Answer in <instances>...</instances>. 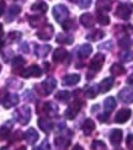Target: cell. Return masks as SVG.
Here are the masks:
<instances>
[{"label": "cell", "mask_w": 133, "mask_h": 150, "mask_svg": "<svg viewBox=\"0 0 133 150\" xmlns=\"http://www.w3.org/2000/svg\"><path fill=\"white\" fill-rule=\"evenodd\" d=\"M58 43H62V45H72L73 43V37L72 36H67L64 33H58L57 35V40Z\"/></svg>", "instance_id": "obj_28"}, {"label": "cell", "mask_w": 133, "mask_h": 150, "mask_svg": "<svg viewBox=\"0 0 133 150\" xmlns=\"http://www.w3.org/2000/svg\"><path fill=\"white\" fill-rule=\"evenodd\" d=\"M122 130L121 129H113L111 134H110V142H111V144L112 145H119L121 144V142H122Z\"/></svg>", "instance_id": "obj_14"}, {"label": "cell", "mask_w": 133, "mask_h": 150, "mask_svg": "<svg viewBox=\"0 0 133 150\" xmlns=\"http://www.w3.org/2000/svg\"><path fill=\"white\" fill-rule=\"evenodd\" d=\"M131 115H132V111L129 108H122V110H119L117 112L116 117H115V122L116 123H119V124L126 123V122L129 120Z\"/></svg>", "instance_id": "obj_9"}, {"label": "cell", "mask_w": 133, "mask_h": 150, "mask_svg": "<svg viewBox=\"0 0 133 150\" xmlns=\"http://www.w3.org/2000/svg\"><path fill=\"white\" fill-rule=\"evenodd\" d=\"M62 26H63V28H64L65 31L72 30V27L74 26V21H73V20H67V22L62 23Z\"/></svg>", "instance_id": "obj_42"}, {"label": "cell", "mask_w": 133, "mask_h": 150, "mask_svg": "<svg viewBox=\"0 0 133 150\" xmlns=\"http://www.w3.org/2000/svg\"><path fill=\"white\" fill-rule=\"evenodd\" d=\"M80 107H81V102L79 101V100H75V101L65 110V117L68 118V120H74L77 113L80 111Z\"/></svg>", "instance_id": "obj_4"}, {"label": "cell", "mask_w": 133, "mask_h": 150, "mask_svg": "<svg viewBox=\"0 0 133 150\" xmlns=\"http://www.w3.org/2000/svg\"><path fill=\"white\" fill-rule=\"evenodd\" d=\"M31 9H32L33 11H36V12H40V14H44V12L47 11V9H48V5L44 1H37V3H35L32 5V8Z\"/></svg>", "instance_id": "obj_27"}, {"label": "cell", "mask_w": 133, "mask_h": 150, "mask_svg": "<svg viewBox=\"0 0 133 150\" xmlns=\"http://www.w3.org/2000/svg\"><path fill=\"white\" fill-rule=\"evenodd\" d=\"M11 127H12V122H6L5 124H3L1 127H0V139L4 140L9 137L10 134V130H11Z\"/></svg>", "instance_id": "obj_19"}, {"label": "cell", "mask_w": 133, "mask_h": 150, "mask_svg": "<svg viewBox=\"0 0 133 150\" xmlns=\"http://www.w3.org/2000/svg\"><path fill=\"white\" fill-rule=\"evenodd\" d=\"M17 150H26V148H25V146H20V148H18Z\"/></svg>", "instance_id": "obj_51"}, {"label": "cell", "mask_w": 133, "mask_h": 150, "mask_svg": "<svg viewBox=\"0 0 133 150\" xmlns=\"http://www.w3.org/2000/svg\"><path fill=\"white\" fill-rule=\"evenodd\" d=\"M42 86V89H43V93L44 95H49V93H52L53 90L55 89V86H57V80L54 78H48L43 81V83L41 84Z\"/></svg>", "instance_id": "obj_6"}, {"label": "cell", "mask_w": 133, "mask_h": 150, "mask_svg": "<svg viewBox=\"0 0 133 150\" xmlns=\"http://www.w3.org/2000/svg\"><path fill=\"white\" fill-rule=\"evenodd\" d=\"M104 62H105V57H104V54H101V53H97L95 57L91 59L90 62V69L94 70V71H99L101 68H102L104 65Z\"/></svg>", "instance_id": "obj_7"}, {"label": "cell", "mask_w": 133, "mask_h": 150, "mask_svg": "<svg viewBox=\"0 0 133 150\" xmlns=\"http://www.w3.org/2000/svg\"><path fill=\"white\" fill-rule=\"evenodd\" d=\"M110 71H111L112 75H115V76H119V75L124 74L126 70H124V68H123L121 64H113V65L111 67Z\"/></svg>", "instance_id": "obj_29"}, {"label": "cell", "mask_w": 133, "mask_h": 150, "mask_svg": "<svg viewBox=\"0 0 133 150\" xmlns=\"http://www.w3.org/2000/svg\"><path fill=\"white\" fill-rule=\"evenodd\" d=\"M20 37H21V33L20 32H11V33L8 35V40L11 43V42H15L17 38H20Z\"/></svg>", "instance_id": "obj_40"}, {"label": "cell", "mask_w": 133, "mask_h": 150, "mask_svg": "<svg viewBox=\"0 0 133 150\" xmlns=\"http://www.w3.org/2000/svg\"><path fill=\"white\" fill-rule=\"evenodd\" d=\"M38 127L43 130L44 133H50L53 129V122L49 118H40L38 120Z\"/></svg>", "instance_id": "obj_13"}, {"label": "cell", "mask_w": 133, "mask_h": 150, "mask_svg": "<svg viewBox=\"0 0 133 150\" xmlns=\"http://www.w3.org/2000/svg\"><path fill=\"white\" fill-rule=\"evenodd\" d=\"M15 117L22 126H25V124H27L31 120V110L27 107V106H22V107L16 110Z\"/></svg>", "instance_id": "obj_1"}, {"label": "cell", "mask_w": 133, "mask_h": 150, "mask_svg": "<svg viewBox=\"0 0 133 150\" xmlns=\"http://www.w3.org/2000/svg\"><path fill=\"white\" fill-rule=\"evenodd\" d=\"M25 63H26V60L22 57H15L14 60H12V68H14V69H20V68H22L25 65Z\"/></svg>", "instance_id": "obj_33"}, {"label": "cell", "mask_w": 133, "mask_h": 150, "mask_svg": "<svg viewBox=\"0 0 133 150\" xmlns=\"http://www.w3.org/2000/svg\"><path fill=\"white\" fill-rule=\"evenodd\" d=\"M42 75V70L41 68L38 65H31L30 68H27V69H25L23 71H21V76L22 78H38Z\"/></svg>", "instance_id": "obj_5"}, {"label": "cell", "mask_w": 133, "mask_h": 150, "mask_svg": "<svg viewBox=\"0 0 133 150\" xmlns=\"http://www.w3.org/2000/svg\"><path fill=\"white\" fill-rule=\"evenodd\" d=\"M91 148H92V150H106L105 143H104V142H100V140H95V142H92Z\"/></svg>", "instance_id": "obj_39"}, {"label": "cell", "mask_w": 133, "mask_h": 150, "mask_svg": "<svg viewBox=\"0 0 133 150\" xmlns=\"http://www.w3.org/2000/svg\"><path fill=\"white\" fill-rule=\"evenodd\" d=\"M97 22L100 25H102V26H106V25L110 23V17L105 14H99L97 15Z\"/></svg>", "instance_id": "obj_36"}, {"label": "cell", "mask_w": 133, "mask_h": 150, "mask_svg": "<svg viewBox=\"0 0 133 150\" xmlns=\"http://www.w3.org/2000/svg\"><path fill=\"white\" fill-rule=\"evenodd\" d=\"M18 14H20V8H18L17 5H12V6H10V9L8 10V16H6V20H8L9 22L12 21Z\"/></svg>", "instance_id": "obj_24"}, {"label": "cell", "mask_w": 133, "mask_h": 150, "mask_svg": "<svg viewBox=\"0 0 133 150\" xmlns=\"http://www.w3.org/2000/svg\"><path fill=\"white\" fill-rule=\"evenodd\" d=\"M105 36V33L102 32V31H95L94 33H91V35H89L87 36V38L89 40H91V41H97V40H101L102 38V37Z\"/></svg>", "instance_id": "obj_37"}, {"label": "cell", "mask_w": 133, "mask_h": 150, "mask_svg": "<svg viewBox=\"0 0 133 150\" xmlns=\"http://www.w3.org/2000/svg\"><path fill=\"white\" fill-rule=\"evenodd\" d=\"M119 58H121L123 62H131L133 59V53L131 51H123L119 53Z\"/></svg>", "instance_id": "obj_35"}, {"label": "cell", "mask_w": 133, "mask_h": 150, "mask_svg": "<svg viewBox=\"0 0 133 150\" xmlns=\"http://www.w3.org/2000/svg\"><path fill=\"white\" fill-rule=\"evenodd\" d=\"M0 150H8V148H1V149H0Z\"/></svg>", "instance_id": "obj_52"}, {"label": "cell", "mask_w": 133, "mask_h": 150, "mask_svg": "<svg viewBox=\"0 0 133 150\" xmlns=\"http://www.w3.org/2000/svg\"><path fill=\"white\" fill-rule=\"evenodd\" d=\"M3 47H4V42H3V41H0V51L3 49Z\"/></svg>", "instance_id": "obj_49"}, {"label": "cell", "mask_w": 133, "mask_h": 150, "mask_svg": "<svg viewBox=\"0 0 133 150\" xmlns=\"http://www.w3.org/2000/svg\"><path fill=\"white\" fill-rule=\"evenodd\" d=\"M118 45L122 48H129L132 46V41H131L129 37H123V38H121L118 41Z\"/></svg>", "instance_id": "obj_38"}, {"label": "cell", "mask_w": 133, "mask_h": 150, "mask_svg": "<svg viewBox=\"0 0 133 150\" xmlns=\"http://www.w3.org/2000/svg\"><path fill=\"white\" fill-rule=\"evenodd\" d=\"M38 138H40V135L35 128H28L27 132L25 133V140L27 142V144H31V145L35 144L38 140Z\"/></svg>", "instance_id": "obj_11"}, {"label": "cell", "mask_w": 133, "mask_h": 150, "mask_svg": "<svg viewBox=\"0 0 133 150\" xmlns=\"http://www.w3.org/2000/svg\"><path fill=\"white\" fill-rule=\"evenodd\" d=\"M80 22H81V25H83L84 27L90 28V27L94 26L95 20H94V17H92L91 14H87V12H86V14H83L80 16Z\"/></svg>", "instance_id": "obj_18"}, {"label": "cell", "mask_w": 133, "mask_h": 150, "mask_svg": "<svg viewBox=\"0 0 133 150\" xmlns=\"http://www.w3.org/2000/svg\"><path fill=\"white\" fill-rule=\"evenodd\" d=\"M127 83H128V84H131V85H133V74H131L129 76H128V79H127Z\"/></svg>", "instance_id": "obj_45"}, {"label": "cell", "mask_w": 133, "mask_h": 150, "mask_svg": "<svg viewBox=\"0 0 133 150\" xmlns=\"http://www.w3.org/2000/svg\"><path fill=\"white\" fill-rule=\"evenodd\" d=\"M80 80V75L78 74H69L67 76H64L63 79V85H67V86H73V85H77Z\"/></svg>", "instance_id": "obj_16"}, {"label": "cell", "mask_w": 133, "mask_h": 150, "mask_svg": "<svg viewBox=\"0 0 133 150\" xmlns=\"http://www.w3.org/2000/svg\"><path fill=\"white\" fill-rule=\"evenodd\" d=\"M126 144H127V148L129 150H133V134H129L126 139Z\"/></svg>", "instance_id": "obj_43"}, {"label": "cell", "mask_w": 133, "mask_h": 150, "mask_svg": "<svg viewBox=\"0 0 133 150\" xmlns=\"http://www.w3.org/2000/svg\"><path fill=\"white\" fill-rule=\"evenodd\" d=\"M0 70H1V65H0Z\"/></svg>", "instance_id": "obj_54"}, {"label": "cell", "mask_w": 133, "mask_h": 150, "mask_svg": "<svg viewBox=\"0 0 133 150\" xmlns=\"http://www.w3.org/2000/svg\"><path fill=\"white\" fill-rule=\"evenodd\" d=\"M50 49H52L50 46H36L35 54L40 58H44V57H47V54L49 53Z\"/></svg>", "instance_id": "obj_21"}, {"label": "cell", "mask_w": 133, "mask_h": 150, "mask_svg": "<svg viewBox=\"0 0 133 150\" xmlns=\"http://www.w3.org/2000/svg\"><path fill=\"white\" fill-rule=\"evenodd\" d=\"M99 120H100L101 122H105V121L107 120V116H100V117H99Z\"/></svg>", "instance_id": "obj_47"}, {"label": "cell", "mask_w": 133, "mask_h": 150, "mask_svg": "<svg viewBox=\"0 0 133 150\" xmlns=\"http://www.w3.org/2000/svg\"><path fill=\"white\" fill-rule=\"evenodd\" d=\"M54 144L57 146V150H67V148L70 144V140L64 138V137H57L54 139Z\"/></svg>", "instance_id": "obj_17"}, {"label": "cell", "mask_w": 133, "mask_h": 150, "mask_svg": "<svg viewBox=\"0 0 133 150\" xmlns=\"http://www.w3.org/2000/svg\"><path fill=\"white\" fill-rule=\"evenodd\" d=\"M94 129H95V122L92 120H90V118H87L83 124V132L86 135H89V134H91L94 132Z\"/></svg>", "instance_id": "obj_23"}, {"label": "cell", "mask_w": 133, "mask_h": 150, "mask_svg": "<svg viewBox=\"0 0 133 150\" xmlns=\"http://www.w3.org/2000/svg\"><path fill=\"white\" fill-rule=\"evenodd\" d=\"M17 103H18V96L16 93H10V95L4 97V101H3V106L5 108H11Z\"/></svg>", "instance_id": "obj_12"}, {"label": "cell", "mask_w": 133, "mask_h": 150, "mask_svg": "<svg viewBox=\"0 0 133 150\" xmlns=\"http://www.w3.org/2000/svg\"><path fill=\"white\" fill-rule=\"evenodd\" d=\"M33 150H44V149H43V146H36V148H33Z\"/></svg>", "instance_id": "obj_48"}, {"label": "cell", "mask_w": 133, "mask_h": 150, "mask_svg": "<svg viewBox=\"0 0 133 150\" xmlns=\"http://www.w3.org/2000/svg\"><path fill=\"white\" fill-rule=\"evenodd\" d=\"M116 150H123V149H116Z\"/></svg>", "instance_id": "obj_53"}, {"label": "cell", "mask_w": 133, "mask_h": 150, "mask_svg": "<svg viewBox=\"0 0 133 150\" xmlns=\"http://www.w3.org/2000/svg\"><path fill=\"white\" fill-rule=\"evenodd\" d=\"M55 98L60 102H68L69 98H70V93L68 91H58L55 93Z\"/></svg>", "instance_id": "obj_30"}, {"label": "cell", "mask_w": 133, "mask_h": 150, "mask_svg": "<svg viewBox=\"0 0 133 150\" xmlns=\"http://www.w3.org/2000/svg\"><path fill=\"white\" fill-rule=\"evenodd\" d=\"M104 106H105V112L106 113H110V112H112L116 107V100L113 98L112 96L107 97L105 100V102H104Z\"/></svg>", "instance_id": "obj_22"}, {"label": "cell", "mask_w": 133, "mask_h": 150, "mask_svg": "<svg viewBox=\"0 0 133 150\" xmlns=\"http://www.w3.org/2000/svg\"><path fill=\"white\" fill-rule=\"evenodd\" d=\"M132 9H133V5L128 4V3H122L117 6V10H116V16L122 18V20H128V17L132 14Z\"/></svg>", "instance_id": "obj_2"}, {"label": "cell", "mask_w": 133, "mask_h": 150, "mask_svg": "<svg viewBox=\"0 0 133 150\" xmlns=\"http://www.w3.org/2000/svg\"><path fill=\"white\" fill-rule=\"evenodd\" d=\"M67 58H68V52L64 48H57L53 53V60L55 63H62Z\"/></svg>", "instance_id": "obj_15"}, {"label": "cell", "mask_w": 133, "mask_h": 150, "mask_svg": "<svg viewBox=\"0 0 133 150\" xmlns=\"http://www.w3.org/2000/svg\"><path fill=\"white\" fill-rule=\"evenodd\" d=\"M68 15H69V11H68V8L65 5L59 4V5H55L53 8V16L58 22L63 23V21L68 17Z\"/></svg>", "instance_id": "obj_3"}, {"label": "cell", "mask_w": 133, "mask_h": 150, "mask_svg": "<svg viewBox=\"0 0 133 150\" xmlns=\"http://www.w3.org/2000/svg\"><path fill=\"white\" fill-rule=\"evenodd\" d=\"M78 5L81 9H86L91 5V0H78Z\"/></svg>", "instance_id": "obj_41"}, {"label": "cell", "mask_w": 133, "mask_h": 150, "mask_svg": "<svg viewBox=\"0 0 133 150\" xmlns=\"http://www.w3.org/2000/svg\"><path fill=\"white\" fill-rule=\"evenodd\" d=\"M72 150H84V148H83V146H80V145H75Z\"/></svg>", "instance_id": "obj_46"}, {"label": "cell", "mask_w": 133, "mask_h": 150, "mask_svg": "<svg viewBox=\"0 0 133 150\" xmlns=\"http://www.w3.org/2000/svg\"><path fill=\"white\" fill-rule=\"evenodd\" d=\"M118 98L124 103H132L133 102V89L131 87H124L118 92Z\"/></svg>", "instance_id": "obj_8"}, {"label": "cell", "mask_w": 133, "mask_h": 150, "mask_svg": "<svg viewBox=\"0 0 133 150\" xmlns=\"http://www.w3.org/2000/svg\"><path fill=\"white\" fill-rule=\"evenodd\" d=\"M91 52H92V47L90 45H83L79 48L78 54H79L80 58H86V57H89V55L91 54Z\"/></svg>", "instance_id": "obj_25"}, {"label": "cell", "mask_w": 133, "mask_h": 150, "mask_svg": "<svg viewBox=\"0 0 133 150\" xmlns=\"http://www.w3.org/2000/svg\"><path fill=\"white\" fill-rule=\"evenodd\" d=\"M1 35H3V25L0 23V36H1Z\"/></svg>", "instance_id": "obj_50"}, {"label": "cell", "mask_w": 133, "mask_h": 150, "mask_svg": "<svg viewBox=\"0 0 133 150\" xmlns=\"http://www.w3.org/2000/svg\"><path fill=\"white\" fill-rule=\"evenodd\" d=\"M28 22L32 27H37V26H40L41 23L44 22V18L40 17V16H28Z\"/></svg>", "instance_id": "obj_31"}, {"label": "cell", "mask_w": 133, "mask_h": 150, "mask_svg": "<svg viewBox=\"0 0 133 150\" xmlns=\"http://www.w3.org/2000/svg\"><path fill=\"white\" fill-rule=\"evenodd\" d=\"M44 107H46V112L50 116H54L55 113H58V106H55L53 102H48L44 105Z\"/></svg>", "instance_id": "obj_32"}, {"label": "cell", "mask_w": 133, "mask_h": 150, "mask_svg": "<svg viewBox=\"0 0 133 150\" xmlns=\"http://www.w3.org/2000/svg\"><path fill=\"white\" fill-rule=\"evenodd\" d=\"M112 86H113V79L112 78H106L100 83L99 89H100L101 92H107Z\"/></svg>", "instance_id": "obj_20"}, {"label": "cell", "mask_w": 133, "mask_h": 150, "mask_svg": "<svg viewBox=\"0 0 133 150\" xmlns=\"http://www.w3.org/2000/svg\"><path fill=\"white\" fill-rule=\"evenodd\" d=\"M53 33H54L53 26H50V25H47L46 27H43L42 30H40L38 32H37V37H38L40 40H42V41H48V40L52 38Z\"/></svg>", "instance_id": "obj_10"}, {"label": "cell", "mask_w": 133, "mask_h": 150, "mask_svg": "<svg viewBox=\"0 0 133 150\" xmlns=\"http://www.w3.org/2000/svg\"><path fill=\"white\" fill-rule=\"evenodd\" d=\"M4 11H5V3L3 0H0V16L4 14Z\"/></svg>", "instance_id": "obj_44"}, {"label": "cell", "mask_w": 133, "mask_h": 150, "mask_svg": "<svg viewBox=\"0 0 133 150\" xmlns=\"http://www.w3.org/2000/svg\"><path fill=\"white\" fill-rule=\"evenodd\" d=\"M97 95V87L96 86H89L86 89V97L87 98H94Z\"/></svg>", "instance_id": "obj_34"}, {"label": "cell", "mask_w": 133, "mask_h": 150, "mask_svg": "<svg viewBox=\"0 0 133 150\" xmlns=\"http://www.w3.org/2000/svg\"><path fill=\"white\" fill-rule=\"evenodd\" d=\"M96 9L99 11H109L111 9V0H97Z\"/></svg>", "instance_id": "obj_26"}]
</instances>
